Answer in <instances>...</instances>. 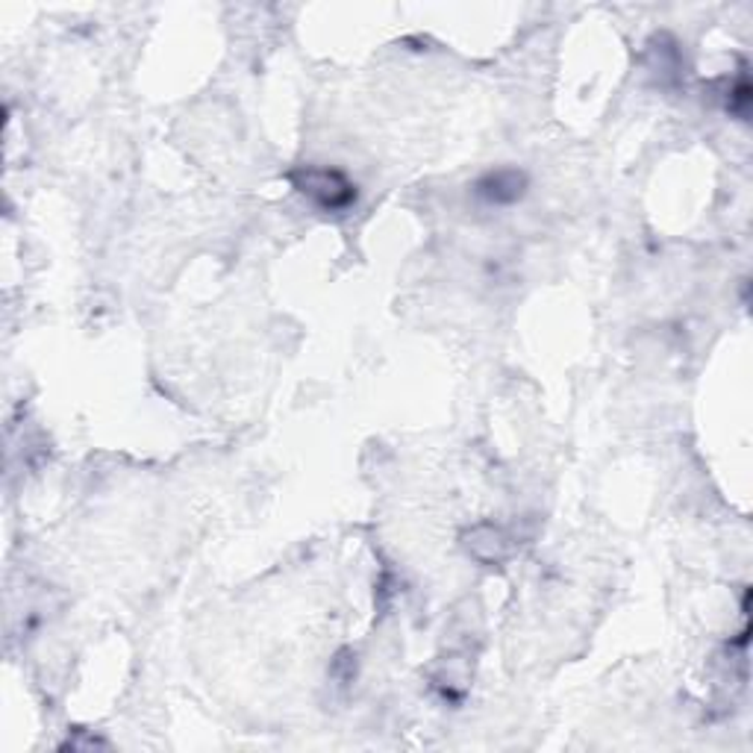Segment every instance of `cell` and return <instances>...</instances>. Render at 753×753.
Here are the masks:
<instances>
[{"instance_id":"6da1fadb","label":"cell","mask_w":753,"mask_h":753,"mask_svg":"<svg viewBox=\"0 0 753 753\" xmlns=\"http://www.w3.org/2000/svg\"><path fill=\"white\" fill-rule=\"evenodd\" d=\"M289 180L304 194L306 201L318 206L321 213H347L357 204V183L339 168H321V165H301L289 174Z\"/></svg>"},{"instance_id":"7a4b0ae2","label":"cell","mask_w":753,"mask_h":753,"mask_svg":"<svg viewBox=\"0 0 753 753\" xmlns=\"http://www.w3.org/2000/svg\"><path fill=\"white\" fill-rule=\"evenodd\" d=\"M524 192H527V177L515 168H498V171H489L477 180V194L486 204L509 206L515 204Z\"/></svg>"},{"instance_id":"3957f363","label":"cell","mask_w":753,"mask_h":753,"mask_svg":"<svg viewBox=\"0 0 753 753\" xmlns=\"http://www.w3.org/2000/svg\"><path fill=\"white\" fill-rule=\"evenodd\" d=\"M465 548L474 560L480 562H503L509 553V541L503 536V529L495 527V524H477L465 536Z\"/></svg>"}]
</instances>
